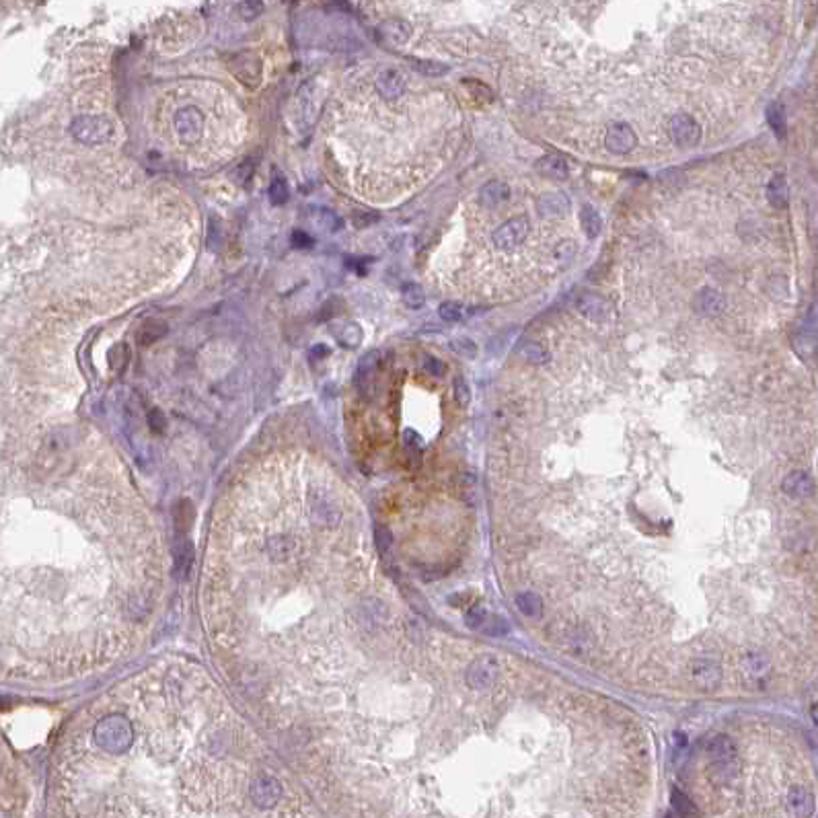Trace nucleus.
<instances>
[{
    "label": "nucleus",
    "mask_w": 818,
    "mask_h": 818,
    "mask_svg": "<svg viewBox=\"0 0 818 818\" xmlns=\"http://www.w3.org/2000/svg\"><path fill=\"white\" fill-rule=\"evenodd\" d=\"M711 773L718 781H730L738 773V753L732 738L726 734H715L708 744Z\"/></svg>",
    "instance_id": "obj_1"
},
{
    "label": "nucleus",
    "mask_w": 818,
    "mask_h": 818,
    "mask_svg": "<svg viewBox=\"0 0 818 818\" xmlns=\"http://www.w3.org/2000/svg\"><path fill=\"white\" fill-rule=\"evenodd\" d=\"M115 126L105 115H79L70 124V136L86 146H99L113 138Z\"/></svg>",
    "instance_id": "obj_2"
},
{
    "label": "nucleus",
    "mask_w": 818,
    "mask_h": 818,
    "mask_svg": "<svg viewBox=\"0 0 818 818\" xmlns=\"http://www.w3.org/2000/svg\"><path fill=\"white\" fill-rule=\"evenodd\" d=\"M95 738L97 742L108 749L109 753H122L129 747V740H132V730H129L128 722L122 718V715H113L103 720L97 730H95Z\"/></svg>",
    "instance_id": "obj_3"
},
{
    "label": "nucleus",
    "mask_w": 818,
    "mask_h": 818,
    "mask_svg": "<svg viewBox=\"0 0 818 818\" xmlns=\"http://www.w3.org/2000/svg\"><path fill=\"white\" fill-rule=\"evenodd\" d=\"M529 231H531V222L526 216H514L510 220H506L504 224H500L495 229V233L492 235V243L497 251L502 253H508L512 249H517L518 245H522L526 237H529Z\"/></svg>",
    "instance_id": "obj_4"
},
{
    "label": "nucleus",
    "mask_w": 818,
    "mask_h": 818,
    "mask_svg": "<svg viewBox=\"0 0 818 818\" xmlns=\"http://www.w3.org/2000/svg\"><path fill=\"white\" fill-rule=\"evenodd\" d=\"M722 667L710 658H693L687 664L689 683L701 693H711L722 685Z\"/></svg>",
    "instance_id": "obj_5"
},
{
    "label": "nucleus",
    "mask_w": 818,
    "mask_h": 818,
    "mask_svg": "<svg viewBox=\"0 0 818 818\" xmlns=\"http://www.w3.org/2000/svg\"><path fill=\"white\" fill-rule=\"evenodd\" d=\"M668 136L674 146L679 149H693L701 140V126L689 113H674L668 120Z\"/></svg>",
    "instance_id": "obj_6"
},
{
    "label": "nucleus",
    "mask_w": 818,
    "mask_h": 818,
    "mask_svg": "<svg viewBox=\"0 0 818 818\" xmlns=\"http://www.w3.org/2000/svg\"><path fill=\"white\" fill-rule=\"evenodd\" d=\"M497 676V658L494 654H481L467 668L465 681L475 691L490 689Z\"/></svg>",
    "instance_id": "obj_7"
},
{
    "label": "nucleus",
    "mask_w": 818,
    "mask_h": 818,
    "mask_svg": "<svg viewBox=\"0 0 818 818\" xmlns=\"http://www.w3.org/2000/svg\"><path fill=\"white\" fill-rule=\"evenodd\" d=\"M175 129L188 144H195L204 134V113L194 105L181 108L175 115Z\"/></svg>",
    "instance_id": "obj_8"
},
{
    "label": "nucleus",
    "mask_w": 818,
    "mask_h": 818,
    "mask_svg": "<svg viewBox=\"0 0 818 818\" xmlns=\"http://www.w3.org/2000/svg\"><path fill=\"white\" fill-rule=\"evenodd\" d=\"M604 146L609 149V152L623 156L638 146V136L631 129V126H627L625 122H615L609 126L606 134H604Z\"/></svg>",
    "instance_id": "obj_9"
},
{
    "label": "nucleus",
    "mask_w": 818,
    "mask_h": 818,
    "mask_svg": "<svg viewBox=\"0 0 818 818\" xmlns=\"http://www.w3.org/2000/svg\"><path fill=\"white\" fill-rule=\"evenodd\" d=\"M405 86H408V76L397 68H385L376 76V91L387 101L399 99L405 93Z\"/></svg>",
    "instance_id": "obj_10"
},
{
    "label": "nucleus",
    "mask_w": 818,
    "mask_h": 818,
    "mask_svg": "<svg viewBox=\"0 0 818 818\" xmlns=\"http://www.w3.org/2000/svg\"><path fill=\"white\" fill-rule=\"evenodd\" d=\"M282 796V788L278 779L267 776L258 777L251 783V797L259 808H274Z\"/></svg>",
    "instance_id": "obj_11"
},
{
    "label": "nucleus",
    "mask_w": 818,
    "mask_h": 818,
    "mask_svg": "<svg viewBox=\"0 0 818 818\" xmlns=\"http://www.w3.org/2000/svg\"><path fill=\"white\" fill-rule=\"evenodd\" d=\"M781 490H783V494L794 497V500H806V497H810V495L814 494L817 485H814V479H812V475L808 473V471L796 469V471H790L783 477Z\"/></svg>",
    "instance_id": "obj_12"
},
{
    "label": "nucleus",
    "mask_w": 818,
    "mask_h": 818,
    "mask_svg": "<svg viewBox=\"0 0 818 818\" xmlns=\"http://www.w3.org/2000/svg\"><path fill=\"white\" fill-rule=\"evenodd\" d=\"M693 311H695L699 317H705V319L720 317V315L726 311V299H724V294H720L718 290L705 288V290H701L699 294H695V299H693Z\"/></svg>",
    "instance_id": "obj_13"
},
{
    "label": "nucleus",
    "mask_w": 818,
    "mask_h": 818,
    "mask_svg": "<svg viewBox=\"0 0 818 818\" xmlns=\"http://www.w3.org/2000/svg\"><path fill=\"white\" fill-rule=\"evenodd\" d=\"M785 802H788V810L796 818H810L814 814V810H817L814 794L810 790L802 788V785L790 788Z\"/></svg>",
    "instance_id": "obj_14"
},
{
    "label": "nucleus",
    "mask_w": 818,
    "mask_h": 818,
    "mask_svg": "<svg viewBox=\"0 0 818 818\" xmlns=\"http://www.w3.org/2000/svg\"><path fill=\"white\" fill-rule=\"evenodd\" d=\"M233 72L237 74V79L243 85L255 86L261 79V62H259L258 56L253 54H238L237 58L233 60Z\"/></svg>",
    "instance_id": "obj_15"
},
{
    "label": "nucleus",
    "mask_w": 818,
    "mask_h": 818,
    "mask_svg": "<svg viewBox=\"0 0 818 818\" xmlns=\"http://www.w3.org/2000/svg\"><path fill=\"white\" fill-rule=\"evenodd\" d=\"M510 200V188L504 183V181H500V179H492V181H488L481 190H479V204L483 206V208H497V206H502L504 202H508Z\"/></svg>",
    "instance_id": "obj_16"
},
{
    "label": "nucleus",
    "mask_w": 818,
    "mask_h": 818,
    "mask_svg": "<svg viewBox=\"0 0 818 818\" xmlns=\"http://www.w3.org/2000/svg\"><path fill=\"white\" fill-rule=\"evenodd\" d=\"M576 304H578L582 315H586L592 321H604L609 317V313H611L609 302L601 299L599 294H590V292H584L580 299L576 301Z\"/></svg>",
    "instance_id": "obj_17"
},
{
    "label": "nucleus",
    "mask_w": 818,
    "mask_h": 818,
    "mask_svg": "<svg viewBox=\"0 0 818 818\" xmlns=\"http://www.w3.org/2000/svg\"><path fill=\"white\" fill-rule=\"evenodd\" d=\"M767 200L776 210H785L790 206V188L783 173H776L767 183Z\"/></svg>",
    "instance_id": "obj_18"
},
{
    "label": "nucleus",
    "mask_w": 818,
    "mask_h": 818,
    "mask_svg": "<svg viewBox=\"0 0 818 818\" xmlns=\"http://www.w3.org/2000/svg\"><path fill=\"white\" fill-rule=\"evenodd\" d=\"M537 171L541 173L543 177H547V179L561 181V179H568L570 167H568L565 159H561L560 154H545L543 159H538Z\"/></svg>",
    "instance_id": "obj_19"
},
{
    "label": "nucleus",
    "mask_w": 818,
    "mask_h": 818,
    "mask_svg": "<svg viewBox=\"0 0 818 818\" xmlns=\"http://www.w3.org/2000/svg\"><path fill=\"white\" fill-rule=\"evenodd\" d=\"M379 31H381L385 42L393 43V45H403V43H408L409 35H411V25L403 19H391V21L383 23Z\"/></svg>",
    "instance_id": "obj_20"
},
{
    "label": "nucleus",
    "mask_w": 818,
    "mask_h": 818,
    "mask_svg": "<svg viewBox=\"0 0 818 818\" xmlns=\"http://www.w3.org/2000/svg\"><path fill=\"white\" fill-rule=\"evenodd\" d=\"M335 342L345 347H358L362 342V327L356 321H344V323L333 325L331 329Z\"/></svg>",
    "instance_id": "obj_21"
},
{
    "label": "nucleus",
    "mask_w": 818,
    "mask_h": 818,
    "mask_svg": "<svg viewBox=\"0 0 818 818\" xmlns=\"http://www.w3.org/2000/svg\"><path fill=\"white\" fill-rule=\"evenodd\" d=\"M742 667H744V670H747L751 676L761 679V676H765V674L769 672L771 662H769V656L763 654L761 650H749V652L742 656Z\"/></svg>",
    "instance_id": "obj_22"
},
{
    "label": "nucleus",
    "mask_w": 818,
    "mask_h": 818,
    "mask_svg": "<svg viewBox=\"0 0 818 818\" xmlns=\"http://www.w3.org/2000/svg\"><path fill=\"white\" fill-rule=\"evenodd\" d=\"M538 208L543 214L561 216L570 212V200L563 194H545L538 197Z\"/></svg>",
    "instance_id": "obj_23"
},
{
    "label": "nucleus",
    "mask_w": 818,
    "mask_h": 818,
    "mask_svg": "<svg viewBox=\"0 0 818 818\" xmlns=\"http://www.w3.org/2000/svg\"><path fill=\"white\" fill-rule=\"evenodd\" d=\"M767 124H769V128L773 129V134H776L779 140H783L785 136H788V120H785V109H783V105L779 103V101H773L769 108H767Z\"/></svg>",
    "instance_id": "obj_24"
},
{
    "label": "nucleus",
    "mask_w": 818,
    "mask_h": 818,
    "mask_svg": "<svg viewBox=\"0 0 818 818\" xmlns=\"http://www.w3.org/2000/svg\"><path fill=\"white\" fill-rule=\"evenodd\" d=\"M518 611L529 617V619H538L543 615V601L535 592H520L517 594Z\"/></svg>",
    "instance_id": "obj_25"
},
{
    "label": "nucleus",
    "mask_w": 818,
    "mask_h": 818,
    "mask_svg": "<svg viewBox=\"0 0 818 818\" xmlns=\"http://www.w3.org/2000/svg\"><path fill=\"white\" fill-rule=\"evenodd\" d=\"M670 804H672L674 812L681 818H699V810H697L695 802L685 792H681V790H672Z\"/></svg>",
    "instance_id": "obj_26"
},
{
    "label": "nucleus",
    "mask_w": 818,
    "mask_h": 818,
    "mask_svg": "<svg viewBox=\"0 0 818 818\" xmlns=\"http://www.w3.org/2000/svg\"><path fill=\"white\" fill-rule=\"evenodd\" d=\"M580 224L588 238L599 237L601 231H603V218H601V214H599L592 206H584V208H582Z\"/></svg>",
    "instance_id": "obj_27"
},
{
    "label": "nucleus",
    "mask_w": 818,
    "mask_h": 818,
    "mask_svg": "<svg viewBox=\"0 0 818 818\" xmlns=\"http://www.w3.org/2000/svg\"><path fill=\"white\" fill-rule=\"evenodd\" d=\"M409 66L413 70H417L420 74L424 76H442L449 72V66L440 64V62H434V60H420V58H408Z\"/></svg>",
    "instance_id": "obj_28"
},
{
    "label": "nucleus",
    "mask_w": 818,
    "mask_h": 818,
    "mask_svg": "<svg viewBox=\"0 0 818 818\" xmlns=\"http://www.w3.org/2000/svg\"><path fill=\"white\" fill-rule=\"evenodd\" d=\"M270 200L276 206H282L290 200V190H288V183H286L282 173H276L272 183H270Z\"/></svg>",
    "instance_id": "obj_29"
},
{
    "label": "nucleus",
    "mask_w": 818,
    "mask_h": 818,
    "mask_svg": "<svg viewBox=\"0 0 818 818\" xmlns=\"http://www.w3.org/2000/svg\"><path fill=\"white\" fill-rule=\"evenodd\" d=\"M401 296H403V302L408 304L409 309H420V306H424V302H426V294H424L422 286H417V284H413V282L403 284Z\"/></svg>",
    "instance_id": "obj_30"
},
{
    "label": "nucleus",
    "mask_w": 818,
    "mask_h": 818,
    "mask_svg": "<svg viewBox=\"0 0 818 818\" xmlns=\"http://www.w3.org/2000/svg\"><path fill=\"white\" fill-rule=\"evenodd\" d=\"M165 333H167V325L151 321V323H146L140 331H138V342L142 345H151L154 344L156 340H161Z\"/></svg>",
    "instance_id": "obj_31"
},
{
    "label": "nucleus",
    "mask_w": 818,
    "mask_h": 818,
    "mask_svg": "<svg viewBox=\"0 0 818 818\" xmlns=\"http://www.w3.org/2000/svg\"><path fill=\"white\" fill-rule=\"evenodd\" d=\"M192 561H194L192 543L190 541L179 543V549H177V572H179V576H188V572L192 568Z\"/></svg>",
    "instance_id": "obj_32"
},
{
    "label": "nucleus",
    "mask_w": 818,
    "mask_h": 818,
    "mask_svg": "<svg viewBox=\"0 0 818 818\" xmlns=\"http://www.w3.org/2000/svg\"><path fill=\"white\" fill-rule=\"evenodd\" d=\"M520 358L531 362V364H543L547 360V352L541 344L531 342V344H524L520 347Z\"/></svg>",
    "instance_id": "obj_33"
},
{
    "label": "nucleus",
    "mask_w": 818,
    "mask_h": 818,
    "mask_svg": "<svg viewBox=\"0 0 818 818\" xmlns=\"http://www.w3.org/2000/svg\"><path fill=\"white\" fill-rule=\"evenodd\" d=\"M438 315H440L444 321L454 323V321H461V319H463L465 311H463V304H459V302L454 301H447L438 306Z\"/></svg>",
    "instance_id": "obj_34"
},
{
    "label": "nucleus",
    "mask_w": 818,
    "mask_h": 818,
    "mask_svg": "<svg viewBox=\"0 0 818 818\" xmlns=\"http://www.w3.org/2000/svg\"><path fill=\"white\" fill-rule=\"evenodd\" d=\"M454 397H456V403L461 408H467L469 401H471V388L469 383L465 381V376H456L454 379Z\"/></svg>",
    "instance_id": "obj_35"
},
{
    "label": "nucleus",
    "mask_w": 818,
    "mask_h": 818,
    "mask_svg": "<svg viewBox=\"0 0 818 818\" xmlns=\"http://www.w3.org/2000/svg\"><path fill=\"white\" fill-rule=\"evenodd\" d=\"M237 8L238 15H241L243 19L251 21V19H255L258 15L263 13V2H258V0H245V2H238Z\"/></svg>",
    "instance_id": "obj_36"
},
{
    "label": "nucleus",
    "mask_w": 818,
    "mask_h": 818,
    "mask_svg": "<svg viewBox=\"0 0 818 818\" xmlns=\"http://www.w3.org/2000/svg\"><path fill=\"white\" fill-rule=\"evenodd\" d=\"M465 621H467V625H469L471 629H479V627H483L485 621H488V611H485L483 606H473V609L467 611Z\"/></svg>",
    "instance_id": "obj_37"
},
{
    "label": "nucleus",
    "mask_w": 818,
    "mask_h": 818,
    "mask_svg": "<svg viewBox=\"0 0 818 818\" xmlns=\"http://www.w3.org/2000/svg\"><path fill=\"white\" fill-rule=\"evenodd\" d=\"M483 629H485V633L488 635H506L508 633V623L502 619V617H488V621H485V625H483Z\"/></svg>",
    "instance_id": "obj_38"
},
{
    "label": "nucleus",
    "mask_w": 818,
    "mask_h": 818,
    "mask_svg": "<svg viewBox=\"0 0 818 818\" xmlns=\"http://www.w3.org/2000/svg\"><path fill=\"white\" fill-rule=\"evenodd\" d=\"M452 350H454L456 354L465 356V358H475V354H477V345H475L471 340H467V338L454 340V342H452Z\"/></svg>",
    "instance_id": "obj_39"
},
{
    "label": "nucleus",
    "mask_w": 818,
    "mask_h": 818,
    "mask_svg": "<svg viewBox=\"0 0 818 818\" xmlns=\"http://www.w3.org/2000/svg\"><path fill=\"white\" fill-rule=\"evenodd\" d=\"M424 370H426L430 376L440 379V376H444V374H447V364H444L442 360H438V358H432V356H428V358H424Z\"/></svg>",
    "instance_id": "obj_40"
},
{
    "label": "nucleus",
    "mask_w": 818,
    "mask_h": 818,
    "mask_svg": "<svg viewBox=\"0 0 818 818\" xmlns=\"http://www.w3.org/2000/svg\"><path fill=\"white\" fill-rule=\"evenodd\" d=\"M321 226L329 229L331 233H338L342 229V218L338 214H333L331 210H321V218H319Z\"/></svg>",
    "instance_id": "obj_41"
},
{
    "label": "nucleus",
    "mask_w": 818,
    "mask_h": 818,
    "mask_svg": "<svg viewBox=\"0 0 818 818\" xmlns=\"http://www.w3.org/2000/svg\"><path fill=\"white\" fill-rule=\"evenodd\" d=\"M290 241H292V245H294L296 249H311L313 243H315V238L311 237L309 233H304V231H294Z\"/></svg>",
    "instance_id": "obj_42"
},
{
    "label": "nucleus",
    "mask_w": 818,
    "mask_h": 818,
    "mask_svg": "<svg viewBox=\"0 0 818 818\" xmlns=\"http://www.w3.org/2000/svg\"><path fill=\"white\" fill-rule=\"evenodd\" d=\"M149 424H151V428L154 432L165 430V417H163V413L159 409H152L151 413H149Z\"/></svg>",
    "instance_id": "obj_43"
},
{
    "label": "nucleus",
    "mask_w": 818,
    "mask_h": 818,
    "mask_svg": "<svg viewBox=\"0 0 818 818\" xmlns=\"http://www.w3.org/2000/svg\"><path fill=\"white\" fill-rule=\"evenodd\" d=\"M376 545H379V549H383V551L393 545V535L388 533L387 529H379V531H376Z\"/></svg>",
    "instance_id": "obj_44"
},
{
    "label": "nucleus",
    "mask_w": 818,
    "mask_h": 818,
    "mask_svg": "<svg viewBox=\"0 0 818 818\" xmlns=\"http://www.w3.org/2000/svg\"><path fill=\"white\" fill-rule=\"evenodd\" d=\"M405 444H408L409 449H415V451H422V447H424L422 438H420L413 430L405 432Z\"/></svg>",
    "instance_id": "obj_45"
},
{
    "label": "nucleus",
    "mask_w": 818,
    "mask_h": 818,
    "mask_svg": "<svg viewBox=\"0 0 818 818\" xmlns=\"http://www.w3.org/2000/svg\"><path fill=\"white\" fill-rule=\"evenodd\" d=\"M251 173H253V163H251V161H247V163H243V165L238 167L237 179L238 181H249Z\"/></svg>",
    "instance_id": "obj_46"
},
{
    "label": "nucleus",
    "mask_w": 818,
    "mask_h": 818,
    "mask_svg": "<svg viewBox=\"0 0 818 818\" xmlns=\"http://www.w3.org/2000/svg\"><path fill=\"white\" fill-rule=\"evenodd\" d=\"M376 220H379V216H376V214H370V216H367V214L358 216V214H356V216H354V224H356L358 229H364V226H368L370 222H376Z\"/></svg>",
    "instance_id": "obj_47"
},
{
    "label": "nucleus",
    "mask_w": 818,
    "mask_h": 818,
    "mask_svg": "<svg viewBox=\"0 0 818 818\" xmlns=\"http://www.w3.org/2000/svg\"><path fill=\"white\" fill-rule=\"evenodd\" d=\"M810 715H812V720H814V724L818 726V701L812 705V710H810Z\"/></svg>",
    "instance_id": "obj_48"
},
{
    "label": "nucleus",
    "mask_w": 818,
    "mask_h": 818,
    "mask_svg": "<svg viewBox=\"0 0 818 818\" xmlns=\"http://www.w3.org/2000/svg\"><path fill=\"white\" fill-rule=\"evenodd\" d=\"M664 818H676V817H674V814H667V817H664Z\"/></svg>",
    "instance_id": "obj_49"
}]
</instances>
